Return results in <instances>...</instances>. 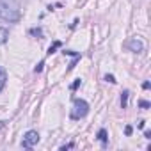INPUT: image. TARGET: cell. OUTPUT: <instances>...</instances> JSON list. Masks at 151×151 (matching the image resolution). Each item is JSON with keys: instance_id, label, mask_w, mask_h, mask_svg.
<instances>
[{"instance_id": "52a82bcc", "label": "cell", "mask_w": 151, "mask_h": 151, "mask_svg": "<svg viewBox=\"0 0 151 151\" xmlns=\"http://www.w3.org/2000/svg\"><path fill=\"white\" fill-rule=\"evenodd\" d=\"M9 39V30L6 27H0V45H4Z\"/></svg>"}, {"instance_id": "3957f363", "label": "cell", "mask_w": 151, "mask_h": 151, "mask_svg": "<svg viewBox=\"0 0 151 151\" xmlns=\"http://www.w3.org/2000/svg\"><path fill=\"white\" fill-rule=\"evenodd\" d=\"M37 142H39V133H37L36 130H29V132L23 135V139H22V147L30 149V147H34Z\"/></svg>"}, {"instance_id": "ac0fdd59", "label": "cell", "mask_w": 151, "mask_h": 151, "mask_svg": "<svg viewBox=\"0 0 151 151\" xmlns=\"http://www.w3.org/2000/svg\"><path fill=\"white\" fill-rule=\"evenodd\" d=\"M144 137H146V139H151V132H149V130H146V132H144Z\"/></svg>"}, {"instance_id": "6da1fadb", "label": "cell", "mask_w": 151, "mask_h": 151, "mask_svg": "<svg viewBox=\"0 0 151 151\" xmlns=\"http://www.w3.org/2000/svg\"><path fill=\"white\" fill-rule=\"evenodd\" d=\"M0 18L9 22V23H16L20 22L22 14H20V9H18V4L14 0H4L0 4Z\"/></svg>"}, {"instance_id": "ba28073f", "label": "cell", "mask_w": 151, "mask_h": 151, "mask_svg": "<svg viewBox=\"0 0 151 151\" xmlns=\"http://www.w3.org/2000/svg\"><path fill=\"white\" fill-rule=\"evenodd\" d=\"M128 96H130V91H123L121 93V109H126L128 107Z\"/></svg>"}, {"instance_id": "d6986e66", "label": "cell", "mask_w": 151, "mask_h": 151, "mask_svg": "<svg viewBox=\"0 0 151 151\" xmlns=\"http://www.w3.org/2000/svg\"><path fill=\"white\" fill-rule=\"evenodd\" d=\"M142 89H149V82H144L142 84Z\"/></svg>"}, {"instance_id": "5b68a950", "label": "cell", "mask_w": 151, "mask_h": 151, "mask_svg": "<svg viewBox=\"0 0 151 151\" xmlns=\"http://www.w3.org/2000/svg\"><path fill=\"white\" fill-rule=\"evenodd\" d=\"M98 140L103 144V147H107V146H109V133H107V130H105V128H101V130L98 132Z\"/></svg>"}, {"instance_id": "9a60e30c", "label": "cell", "mask_w": 151, "mask_h": 151, "mask_svg": "<svg viewBox=\"0 0 151 151\" xmlns=\"http://www.w3.org/2000/svg\"><path fill=\"white\" fill-rule=\"evenodd\" d=\"M105 80H107V82H110V84H116L114 75H105Z\"/></svg>"}, {"instance_id": "277c9868", "label": "cell", "mask_w": 151, "mask_h": 151, "mask_svg": "<svg viewBox=\"0 0 151 151\" xmlns=\"http://www.w3.org/2000/svg\"><path fill=\"white\" fill-rule=\"evenodd\" d=\"M124 48H128L130 52H135V53H142V52H144V43H142V39H139V37H130V39L124 43Z\"/></svg>"}, {"instance_id": "2e32d148", "label": "cell", "mask_w": 151, "mask_h": 151, "mask_svg": "<svg viewBox=\"0 0 151 151\" xmlns=\"http://www.w3.org/2000/svg\"><path fill=\"white\" fill-rule=\"evenodd\" d=\"M73 146H75L73 142H69V144H64V146H60V151H66V149H71Z\"/></svg>"}, {"instance_id": "30bf717a", "label": "cell", "mask_w": 151, "mask_h": 151, "mask_svg": "<svg viewBox=\"0 0 151 151\" xmlns=\"http://www.w3.org/2000/svg\"><path fill=\"white\" fill-rule=\"evenodd\" d=\"M59 46H62V43H60V41H53V45H52V46L48 48V52H46V53H48V55H52V53H55V50H57Z\"/></svg>"}, {"instance_id": "5bb4252c", "label": "cell", "mask_w": 151, "mask_h": 151, "mask_svg": "<svg viewBox=\"0 0 151 151\" xmlns=\"http://www.w3.org/2000/svg\"><path fill=\"white\" fill-rule=\"evenodd\" d=\"M132 132H133V128H132V124H126V126H124V133H126V135L130 137V135H132Z\"/></svg>"}, {"instance_id": "4fadbf2b", "label": "cell", "mask_w": 151, "mask_h": 151, "mask_svg": "<svg viewBox=\"0 0 151 151\" xmlns=\"http://www.w3.org/2000/svg\"><path fill=\"white\" fill-rule=\"evenodd\" d=\"M43 66H45V62L41 60V62H39V64H37V66L34 68V71H36V73H41V71H43Z\"/></svg>"}, {"instance_id": "8fae6325", "label": "cell", "mask_w": 151, "mask_h": 151, "mask_svg": "<svg viewBox=\"0 0 151 151\" xmlns=\"http://www.w3.org/2000/svg\"><path fill=\"white\" fill-rule=\"evenodd\" d=\"M139 107H140V109H144V110H147V109H151V103H149V101H146V100H139Z\"/></svg>"}, {"instance_id": "e0dca14e", "label": "cell", "mask_w": 151, "mask_h": 151, "mask_svg": "<svg viewBox=\"0 0 151 151\" xmlns=\"http://www.w3.org/2000/svg\"><path fill=\"white\" fill-rule=\"evenodd\" d=\"M144 123H146V121H142V119H140V121L137 123V128H144Z\"/></svg>"}, {"instance_id": "7c38bea8", "label": "cell", "mask_w": 151, "mask_h": 151, "mask_svg": "<svg viewBox=\"0 0 151 151\" xmlns=\"http://www.w3.org/2000/svg\"><path fill=\"white\" fill-rule=\"evenodd\" d=\"M80 86H82V80H80V78H77V80L71 84V87H69V89H71V91H75V89H78Z\"/></svg>"}, {"instance_id": "8992f818", "label": "cell", "mask_w": 151, "mask_h": 151, "mask_svg": "<svg viewBox=\"0 0 151 151\" xmlns=\"http://www.w3.org/2000/svg\"><path fill=\"white\" fill-rule=\"evenodd\" d=\"M6 80H7V73H6L4 68H0V93H2L4 87H6Z\"/></svg>"}, {"instance_id": "7a4b0ae2", "label": "cell", "mask_w": 151, "mask_h": 151, "mask_svg": "<svg viewBox=\"0 0 151 151\" xmlns=\"http://www.w3.org/2000/svg\"><path fill=\"white\" fill-rule=\"evenodd\" d=\"M87 114H89V103H87L86 100L75 98V100H73V109H71L69 117H71V119H84Z\"/></svg>"}, {"instance_id": "9c48e42d", "label": "cell", "mask_w": 151, "mask_h": 151, "mask_svg": "<svg viewBox=\"0 0 151 151\" xmlns=\"http://www.w3.org/2000/svg\"><path fill=\"white\" fill-rule=\"evenodd\" d=\"M29 32H30L32 36H36V37H39V39L43 37V29H41V27H34V29H30Z\"/></svg>"}]
</instances>
